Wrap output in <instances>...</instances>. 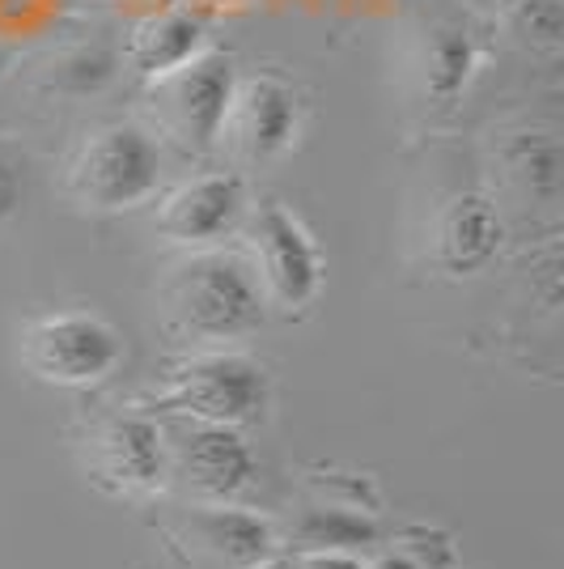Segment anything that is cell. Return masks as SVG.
Instances as JSON below:
<instances>
[{
    "label": "cell",
    "mask_w": 564,
    "mask_h": 569,
    "mask_svg": "<svg viewBox=\"0 0 564 569\" xmlns=\"http://www.w3.org/2000/svg\"><path fill=\"white\" fill-rule=\"evenodd\" d=\"M165 328L179 340H195L221 349L230 340H246L268 319V298L255 268L242 256L200 251L183 260L162 284Z\"/></svg>",
    "instance_id": "1"
},
{
    "label": "cell",
    "mask_w": 564,
    "mask_h": 569,
    "mask_svg": "<svg viewBox=\"0 0 564 569\" xmlns=\"http://www.w3.org/2000/svg\"><path fill=\"white\" fill-rule=\"evenodd\" d=\"M162 170V141L144 123H102L72 158L69 196L90 213H123L158 196Z\"/></svg>",
    "instance_id": "2"
},
{
    "label": "cell",
    "mask_w": 564,
    "mask_h": 569,
    "mask_svg": "<svg viewBox=\"0 0 564 569\" xmlns=\"http://www.w3.org/2000/svg\"><path fill=\"white\" fill-rule=\"evenodd\" d=\"M272 403V379L268 366L246 353L230 349H204L170 366L162 391V408H174L191 421L246 429L263 421Z\"/></svg>",
    "instance_id": "3"
},
{
    "label": "cell",
    "mask_w": 564,
    "mask_h": 569,
    "mask_svg": "<svg viewBox=\"0 0 564 569\" xmlns=\"http://www.w3.org/2000/svg\"><path fill=\"white\" fill-rule=\"evenodd\" d=\"M22 366L51 387H98L123 366V336L98 310H48L18 336Z\"/></svg>",
    "instance_id": "4"
},
{
    "label": "cell",
    "mask_w": 564,
    "mask_h": 569,
    "mask_svg": "<svg viewBox=\"0 0 564 569\" xmlns=\"http://www.w3.org/2000/svg\"><path fill=\"white\" fill-rule=\"evenodd\" d=\"M251 242H255V277L268 307H281L284 315L306 310L328 277L323 251L306 221L281 200H263L251 217Z\"/></svg>",
    "instance_id": "5"
},
{
    "label": "cell",
    "mask_w": 564,
    "mask_h": 569,
    "mask_svg": "<svg viewBox=\"0 0 564 569\" xmlns=\"http://www.w3.org/2000/svg\"><path fill=\"white\" fill-rule=\"evenodd\" d=\"M238 72L225 51H204L179 72L153 81L158 123L191 153H209L221 144L225 116L234 102Z\"/></svg>",
    "instance_id": "6"
},
{
    "label": "cell",
    "mask_w": 564,
    "mask_h": 569,
    "mask_svg": "<svg viewBox=\"0 0 564 569\" xmlns=\"http://www.w3.org/2000/svg\"><path fill=\"white\" fill-rule=\"evenodd\" d=\"M302 119H306V107H302L298 90L284 77H276V72L238 77L221 141H230V149L242 162L268 167V162L284 158L298 144Z\"/></svg>",
    "instance_id": "7"
},
{
    "label": "cell",
    "mask_w": 564,
    "mask_h": 569,
    "mask_svg": "<svg viewBox=\"0 0 564 569\" xmlns=\"http://www.w3.org/2000/svg\"><path fill=\"white\" fill-rule=\"evenodd\" d=\"M90 472L98 485L123 498L162 493L170 480V442L158 417L115 412L90 433Z\"/></svg>",
    "instance_id": "8"
},
{
    "label": "cell",
    "mask_w": 564,
    "mask_h": 569,
    "mask_svg": "<svg viewBox=\"0 0 564 569\" xmlns=\"http://www.w3.org/2000/svg\"><path fill=\"white\" fill-rule=\"evenodd\" d=\"M165 442H170V472L183 476L188 489H195L204 501H234L255 485L259 459L242 429L188 417V426H179L174 438L165 433Z\"/></svg>",
    "instance_id": "9"
},
{
    "label": "cell",
    "mask_w": 564,
    "mask_h": 569,
    "mask_svg": "<svg viewBox=\"0 0 564 569\" xmlns=\"http://www.w3.org/2000/svg\"><path fill=\"white\" fill-rule=\"evenodd\" d=\"M505 247V213L489 191H450L429 221V260L446 277H480Z\"/></svg>",
    "instance_id": "10"
},
{
    "label": "cell",
    "mask_w": 564,
    "mask_h": 569,
    "mask_svg": "<svg viewBox=\"0 0 564 569\" xmlns=\"http://www.w3.org/2000/svg\"><path fill=\"white\" fill-rule=\"evenodd\" d=\"M246 217V183L234 170H209L170 191L158 213V230L170 242L209 247L234 234Z\"/></svg>",
    "instance_id": "11"
},
{
    "label": "cell",
    "mask_w": 564,
    "mask_h": 569,
    "mask_svg": "<svg viewBox=\"0 0 564 569\" xmlns=\"http://www.w3.org/2000/svg\"><path fill=\"white\" fill-rule=\"evenodd\" d=\"M496 174L517 200L556 213L564 196V149L556 128L547 123H522L501 132L496 141Z\"/></svg>",
    "instance_id": "12"
},
{
    "label": "cell",
    "mask_w": 564,
    "mask_h": 569,
    "mask_svg": "<svg viewBox=\"0 0 564 569\" xmlns=\"http://www.w3.org/2000/svg\"><path fill=\"white\" fill-rule=\"evenodd\" d=\"M484 48H480V34L475 26L463 18H442L421 34V48H416V90L429 107L450 111L459 98L467 94V86L480 72Z\"/></svg>",
    "instance_id": "13"
},
{
    "label": "cell",
    "mask_w": 564,
    "mask_h": 569,
    "mask_svg": "<svg viewBox=\"0 0 564 569\" xmlns=\"http://www.w3.org/2000/svg\"><path fill=\"white\" fill-rule=\"evenodd\" d=\"M191 540L221 569H263L276 561V527L234 501H212L195 510Z\"/></svg>",
    "instance_id": "14"
},
{
    "label": "cell",
    "mask_w": 564,
    "mask_h": 569,
    "mask_svg": "<svg viewBox=\"0 0 564 569\" xmlns=\"http://www.w3.org/2000/svg\"><path fill=\"white\" fill-rule=\"evenodd\" d=\"M209 51V26L200 13L191 9H165L144 18L132 39H128V64L141 72L144 81H162L170 72H179L183 64H191L195 56Z\"/></svg>",
    "instance_id": "15"
},
{
    "label": "cell",
    "mask_w": 564,
    "mask_h": 569,
    "mask_svg": "<svg viewBox=\"0 0 564 569\" xmlns=\"http://www.w3.org/2000/svg\"><path fill=\"white\" fill-rule=\"evenodd\" d=\"M377 540H382V527L374 510L353 506V501L314 498L293 519V545L302 552H356Z\"/></svg>",
    "instance_id": "16"
},
{
    "label": "cell",
    "mask_w": 564,
    "mask_h": 569,
    "mask_svg": "<svg viewBox=\"0 0 564 569\" xmlns=\"http://www.w3.org/2000/svg\"><path fill=\"white\" fill-rule=\"evenodd\" d=\"M510 39L535 56H556L564 43V4L561 0H510Z\"/></svg>",
    "instance_id": "17"
},
{
    "label": "cell",
    "mask_w": 564,
    "mask_h": 569,
    "mask_svg": "<svg viewBox=\"0 0 564 569\" xmlns=\"http://www.w3.org/2000/svg\"><path fill=\"white\" fill-rule=\"evenodd\" d=\"M111 77H115V60L102 48L64 51V56H56L48 64V86L64 98L102 94V90L111 86Z\"/></svg>",
    "instance_id": "18"
},
{
    "label": "cell",
    "mask_w": 564,
    "mask_h": 569,
    "mask_svg": "<svg viewBox=\"0 0 564 569\" xmlns=\"http://www.w3.org/2000/svg\"><path fill=\"white\" fill-rule=\"evenodd\" d=\"M391 545L412 552L424 569H459V545L437 527H403Z\"/></svg>",
    "instance_id": "19"
},
{
    "label": "cell",
    "mask_w": 564,
    "mask_h": 569,
    "mask_svg": "<svg viewBox=\"0 0 564 569\" xmlns=\"http://www.w3.org/2000/svg\"><path fill=\"white\" fill-rule=\"evenodd\" d=\"M18 204H22V170L0 153V217H9Z\"/></svg>",
    "instance_id": "20"
},
{
    "label": "cell",
    "mask_w": 564,
    "mask_h": 569,
    "mask_svg": "<svg viewBox=\"0 0 564 569\" xmlns=\"http://www.w3.org/2000/svg\"><path fill=\"white\" fill-rule=\"evenodd\" d=\"M302 569H365L356 552H306Z\"/></svg>",
    "instance_id": "21"
},
{
    "label": "cell",
    "mask_w": 564,
    "mask_h": 569,
    "mask_svg": "<svg viewBox=\"0 0 564 569\" xmlns=\"http://www.w3.org/2000/svg\"><path fill=\"white\" fill-rule=\"evenodd\" d=\"M365 569H424V566L416 561V557H412V552H403V548L391 545L386 552H377V557Z\"/></svg>",
    "instance_id": "22"
},
{
    "label": "cell",
    "mask_w": 564,
    "mask_h": 569,
    "mask_svg": "<svg viewBox=\"0 0 564 569\" xmlns=\"http://www.w3.org/2000/svg\"><path fill=\"white\" fill-rule=\"evenodd\" d=\"M9 72H13V48H9L4 39H0V81H4Z\"/></svg>",
    "instance_id": "23"
},
{
    "label": "cell",
    "mask_w": 564,
    "mask_h": 569,
    "mask_svg": "<svg viewBox=\"0 0 564 569\" xmlns=\"http://www.w3.org/2000/svg\"><path fill=\"white\" fill-rule=\"evenodd\" d=\"M200 4H238V0H200Z\"/></svg>",
    "instance_id": "24"
},
{
    "label": "cell",
    "mask_w": 564,
    "mask_h": 569,
    "mask_svg": "<svg viewBox=\"0 0 564 569\" xmlns=\"http://www.w3.org/2000/svg\"><path fill=\"white\" fill-rule=\"evenodd\" d=\"M263 569H284V566H276V561H272V566H263Z\"/></svg>",
    "instance_id": "25"
}]
</instances>
